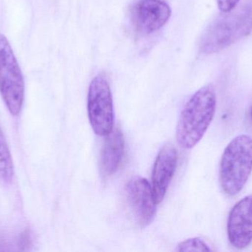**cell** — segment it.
Wrapping results in <instances>:
<instances>
[{"mask_svg": "<svg viewBox=\"0 0 252 252\" xmlns=\"http://www.w3.org/2000/svg\"><path fill=\"white\" fill-rule=\"evenodd\" d=\"M177 252H212L213 249L207 243L200 238H192L180 243Z\"/></svg>", "mask_w": 252, "mask_h": 252, "instance_id": "obj_12", "label": "cell"}, {"mask_svg": "<svg viewBox=\"0 0 252 252\" xmlns=\"http://www.w3.org/2000/svg\"><path fill=\"white\" fill-rule=\"evenodd\" d=\"M226 13L213 21L203 34L200 41L203 53H218L252 32V0Z\"/></svg>", "mask_w": 252, "mask_h": 252, "instance_id": "obj_2", "label": "cell"}, {"mask_svg": "<svg viewBox=\"0 0 252 252\" xmlns=\"http://www.w3.org/2000/svg\"><path fill=\"white\" fill-rule=\"evenodd\" d=\"M178 163V152L170 144L164 145L157 155L152 172V187L157 204L165 196L170 182L174 176Z\"/></svg>", "mask_w": 252, "mask_h": 252, "instance_id": "obj_9", "label": "cell"}, {"mask_svg": "<svg viewBox=\"0 0 252 252\" xmlns=\"http://www.w3.org/2000/svg\"><path fill=\"white\" fill-rule=\"evenodd\" d=\"M239 1L240 0H217L218 6L223 13H227L233 10Z\"/></svg>", "mask_w": 252, "mask_h": 252, "instance_id": "obj_13", "label": "cell"}, {"mask_svg": "<svg viewBox=\"0 0 252 252\" xmlns=\"http://www.w3.org/2000/svg\"><path fill=\"white\" fill-rule=\"evenodd\" d=\"M217 107L216 90L212 84L204 86L192 95L179 118L176 139L184 149L193 148L211 124Z\"/></svg>", "mask_w": 252, "mask_h": 252, "instance_id": "obj_1", "label": "cell"}, {"mask_svg": "<svg viewBox=\"0 0 252 252\" xmlns=\"http://www.w3.org/2000/svg\"><path fill=\"white\" fill-rule=\"evenodd\" d=\"M87 112L92 128L96 135L106 136L114 129L113 99L107 77L96 75L90 83L87 96Z\"/></svg>", "mask_w": 252, "mask_h": 252, "instance_id": "obj_5", "label": "cell"}, {"mask_svg": "<svg viewBox=\"0 0 252 252\" xmlns=\"http://www.w3.org/2000/svg\"><path fill=\"white\" fill-rule=\"evenodd\" d=\"M14 167L5 137L0 128V182L7 184L13 180Z\"/></svg>", "mask_w": 252, "mask_h": 252, "instance_id": "obj_11", "label": "cell"}, {"mask_svg": "<svg viewBox=\"0 0 252 252\" xmlns=\"http://www.w3.org/2000/svg\"><path fill=\"white\" fill-rule=\"evenodd\" d=\"M250 117H251V120L252 121V109H251V112H250Z\"/></svg>", "mask_w": 252, "mask_h": 252, "instance_id": "obj_14", "label": "cell"}, {"mask_svg": "<svg viewBox=\"0 0 252 252\" xmlns=\"http://www.w3.org/2000/svg\"><path fill=\"white\" fill-rule=\"evenodd\" d=\"M0 94L12 115L20 113L25 99V81L10 42L2 34H0Z\"/></svg>", "mask_w": 252, "mask_h": 252, "instance_id": "obj_4", "label": "cell"}, {"mask_svg": "<svg viewBox=\"0 0 252 252\" xmlns=\"http://www.w3.org/2000/svg\"><path fill=\"white\" fill-rule=\"evenodd\" d=\"M126 201L136 223L141 227L153 221L156 213V203L152 187L147 179L136 177L126 186Z\"/></svg>", "mask_w": 252, "mask_h": 252, "instance_id": "obj_6", "label": "cell"}, {"mask_svg": "<svg viewBox=\"0 0 252 252\" xmlns=\"http://www.w3.org/2000/svg\"><path fill=\"white\" fill-rule=\"evenodd\" d=\"M252 172V138L240 135L223 151L219 168V182L228 196L238 195Z\"/></svg>", "mask_w": 252, "mask_h": 252, "instance_id": "obj_3", "label": "cell"}, {"mask_svg": "<svg viewBox=\"0 0 252 252\" xmlns=\"http://www.w3.org/2000/svg\"><path fill=\"white\" fill-rule=\"evenodd\" d=\"M132 23L140 34L157 32L168 22L171 9L164 0H139L130 12Z\"/></svg>", "mask_w": 252, "mask_h": 252, "instance_id": "obj_7", "label": "cell"}, {"mask_svg": "<svg viewBox=\"0 0 252 252\" xmlns=\"http://www.w3.org/2000/svg\"><path fill=\"white\" fill-rule=\"evenodd\" d=\"M125 152V139L121 130L113 129L106 136L100 158V167L103 176H112L121 166Z\"/></svg>", "mask_w": 252, "mask_h": 252, "instance_id": "obj_10", "label": "cell"}, {"mask_svg": "<svg viewBox=\"0 0 252 252\" xmlns=\"http://www.w3.org/2000/svg\"><path fill=\"white\" fill-rule=\"evenodd\" d=\"M228 239L238 250L252 242V195L240 200L231 210L227 221Z\"/></svg>", "mask_w": 252, "mask_h": 252, "instance_id": "obj_8", "label": "cell"}]
</instances>
